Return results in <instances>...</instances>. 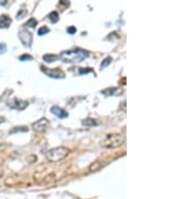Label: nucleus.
Wrapping results in <instances>:
<instances>
[{
  "mask_svg": "<svg viewBox=\"0 0 181 199\" xmlns=\"http://www.w3.org/2000/svg\"><path fill=\"white\" fill-rule=\"evenodd\" d=\"M19 39L22 42V44L26 47H29L32 43V34L30 33L28 30L26 29H21L18 33Z\"/></svg>",
  "mask_w": 181,
  "mask_h": 199,
  "instance_id": "5",
  "label": "nucleus"
},
{
  "mask_svg": "<svg viewBox=\"0 0 181 199\" xmlns=\"http://www.w3.org/2000/svg\"><path fill=\"white\" fill-rule=\"evenodd\" d=\"M28 131V129H27V127H24V126H22V127H15V128H13L11 131L9 132V134H14V133H16V132H27Z\"/></svg>",
  "mask_w": 181,
  "mask_h": 199,
  "instance_id": "14",
  "label": "nucleus"
},
{
  "mask_svg": "<svg viewBox=\"0 0 181 199\" xmlns=\"http://www.w3.org/2000/svg\"><path fill=\"white\" fill-rule=\"evenodd\" d=\"M36 25H37V20L34 19V18H30L29 20L25 23V26H27V27H31V28H34Z\"/></svg>",
  "mask_w": 181,
  "mask_h": 199,
  "instance_id": "15",
  "label": "nucleus"
},
{
  "mask_svg": "<svg viewBox=\"0 0 181 199\" xmlns=\"http://www.w3.org/2000/svg\"><path fill=\"white\" fill-rule=\"evenodd\" d=\"M26 14V10H24V9H21L20 11H19L18 13H17V18H23V16H24V15Z\"/></svg>",
  "mask_w": 181,
  "mask_h": 199,
  "instance_id": "23",
  "label": "nucleus"
},
{
  "mask_svg": "<svg viewBox=\"0 0 181 199\" xmlns=\"http://www.w3.org/2000/svg\"><path fill=\"white\" fill-rule=\"evenodd\" d=\"M40 69L45 73L46 76H51L52 78H64L65 75L62 71L60 69H47L45 67H41Z\"/></svg>",
  "mask_w": 181,
  "mask_h": 199,
  "instance_id": "4",
  "label": "nucleus"
},
{
  "mask_svg": "<svg viewBox=\"0 0 181 199\" xmlns=\"http://www.w3.org/2000/svg\"><path fill=\"white\" fill-rule=\"evenodd\" d=\"M67 33H69V34H75L76 32H77V28H76L75 26H69V27H67Z\"/></svg>",
  "mask_w": 181,
  "mask_h": 199,
  "instance_id": "22",
  "label": "nucleus"
},
{
  "mask_svg": "<svg viewBox=\"0 0 181 199\" xmlns=\"http://www.w3.org/2000/svg\"><path fill=\"white\" fill-rule=\"evenodd\" d=\"M4 120H5V119H4L3 117H0V123H3Z\"/></svg>",
  "mask_w": 181,
  "mask_h": 199,
  "instance_id": "25",
  "label": "nucleus"
},
{
  "mask_svg": "<svg viewBox=\"0 0 181 199\" xmlns=\"http://www.w3.org/2000/svg\"><path fill=\"white\" fill-rule=\"evenodd\" d=\"M6 3H7V1H6V0H3V1H1V0H0V5H5Z\"/></svg>",
  "mask_w": 181,
  "mask_h": 199,
  "instance_id": "24",
  "label": "nucleus"
},
{
  "mask_svg": "<svg viewBox=\"0 0 181 199\" xmlns=\"http://www.w3.org/2000/svg\"><path fill=\"white\" fill-rule=\"evenodd\" d=\"M93 73V69H89V67H87V69H78V73H80V75H87V73Z\"/></svg>",
  "mask_w": 181,
  "mask_h": 199,
  "instance_id": "20",
  "label": "nucleus"
},
{
  "mask_svg": "<svg viewBox=\"0 0 181 199\" xmlns=\"http://www.w3.org/2000/svg\"><path fill=\"white\" fill-rule=\"evenodd\" d=\"M49 120L45 119V118H42V119L38 120V121H36L35 123L32 124V128H33L36 132H42V131H44L45 129L49 127Z\"/></svg>",
  "mask_w": 181,
  "mask_h": 199,
  "instance_id": "6",
  "label": "nucleus"
},
{
  "mask_svg": "<svg viewBox=\"0 0 181 199\" xmlns=\"http://www.w3.org/2000/svg\"><path fill=\"white\" fill-rule=\"evenodd\" d=\"M83 126H87V127H95V126H98L99 125V122L97 121V120H94V119H91V118H88V119L84 120V121L82 122Z\"/></svg>",
  "mask_w": 181,
  "mask_h": 199,
  "instance_id": "11",
  "label": "nucleus"
},
{
  "mask_svg": "<svg viewBox=\"0 0 181 199\" xmlns=\"http://www.w3.org/2000/svg\"><path fill=\"white\" fill-rule=\"evenodd\" d=\"M112 62V58L111 56H108V58H106L105 60L102 62L101 63V65H102V67H108V65H110V63Z\"/></svg>",
  "mask_w": 181,
  "mask_h": 199,
  "instance_id": "18",
  "label": "nucleus"
},
{
  "mask_svg": "<svg viewBox=\"0 0 181 199\" xmlns=\"http://www.w3.org/2000/svg\"><path fill=\"white\" fill-rule=\"evenodd\" d=\"M71 150L64 146L52 148L46 153V159L49 162H60L69 156Z\"/></svg>",
  "mask_w": 181,
  "mask_h": 199,
  "instance_id": "3",
  "label": "nucleus"
},
{
  "mask_svg": "<svg viewBox=\"0 0 181 199\" xmlns=\"http://www.w3.org/2000/svg\"><path fill=\"white\" fill-rule=\"evenodd\" d=\"M49 28L47 27V26H42V27H40L38 29V35H44V34L49 33Z\"/></svg>",
  "mask_w": 181,
  "mask_h": 199,
  "instance_id": "17",
  "label": "nucleus"
},
{
  "mask_svg": "<svg viewBox=\"0 0 181 199\" xmlns=\"http://www.w3.org/2000/svg\"><path fill=\"white\" fill-rule=\"evenodd\" d=\"M51 112L54 116L60 118V119H64V118H67V116H69L67 112H65L64 109H62L58 106H52L51 108Z\"/></svg>",
  "mask_w": 181,
  "mask_h": 199,
  "instance_id": "8",
  "label": "nucleus"
},
{
  "mask_svg": "<svg viewBox=\"0 0 181 199\" xmlns=\"http://www.w3.org/2000/svg\"><path fill=\"white\" fill-rule=\"evenodd\" d=\"M125 143V137L121 134H110L106 136L101 141L100 145L102 148H107V149H113V148H118Z\"/></svg>",
  "mask_w": 181,
  "mask_h": 199,
  "instance_id": "2",
  "label": "nucleus"
},
{
  "mask_svg": "<svg viewBox=\"0 0 181 199\" xmlns=\"http://www.w3.org/2000/svg\"><path fill=\"white\" fill-rule=\"evenodd\" d=\"M122 91L117 87H110V89H106L104 91H102V94L106 96H113V95H119L121 94Z\"/></svg>",
  "mask_w": 181,
  "mask_h": 199,
  "instance_id": "10",
  "label": "nucleus"
},
{
  "mask_svg": "<svg viewBox=\"0 0 181 199\" xmlns=\"http://www.w3.org/2000/svg\"><path fill=\"white\" fill-rule=\"evenodd\" d=\"M89 55H90V52L88 50L82 49H74L62 51L60 55V58L64 60V62L78 63L85 60L87 58H89Z\"/></svg>",
  "mask_w": 181,
  "mask_h": 199,
  "instance_id": "1",
  "label": "nucleus"
},
{
  "mask_svg": "<svg viewBox=\"0 0 181 199\" xmlns=\"http://www.w3.org/2000/svg\"><path fill=\"white\" fill-rule=\"evenodd\" d=\"M7 49V46H6V43L4 42H0V54L4 53Z\"/></svg>",
  "mask_w": 181,
  "mask_h": 199,
  "instance_id": "21",
  "label": "nucleus"
},
{
  "mask_svg": "<svg viewBox=\"0 0 181 199\" xmlns=\"http://www.w3.org/2000/svg\"><path fill=\"white\" fill-rule=\"evenodd\" d=\"M12 20L8 15L3 14L0 16V27L1 28H8L11 24Z\"/></svg>",
  "mask_w": 181,
  "mask_h": 199,
  "instance_id": "9",
  "label": "nucleus"
},
{
  "mask_svg": "<svg viewBox=\"0 0 181 199\" xmlns=\"http://www.w3.org/2000/svg\"><path fill=\"white\" fill-rule=\"evenodd\" d=\"M60 58V56L56 54H44L43 55V60L46 62H53L55 60H58Z\"/></svg>",
  "mask_w": 181,
  "mask_h": 199,
  "instance_id": "12",
  "label": "nucleus"
},
{
  "mask_svg": "<svg viewBox=\"0 0 181 199\" xmlns=\"http://www.w3.org/2000/svg\"><path fill=\"white\" fill-rule=\"evenodd\" d=\"M100 163L101 162H99V161H96V162H94L93 164L90 166V169H91V171H97V170H99L100 168H102L103 166L102 165H100Z\"/></svg>",
  "mask_w": 181,
  "mask_h": 199,
  "instance_id": "16",
  "label": "nucleus"
},
{
  "mask_svg": "<svg viewBox=\"0 0 181 199\" xmlns=\"http://www.w3.org/2000/svg\"><path fill=\"white\" fill-rule=\"evenodd\" d=\"M19 60H21V62H24V60H33V58H32L30 54H21L20 56H19Z\"/></svg>",
  "mask_w": 181,
  "mask_h": 199,
  "instance_id": "19",
  "label": "nucleus"
},
{
  "mask_svg": "<svg viewBox=\"0 0 181 199\" xmlns=\"http://www.w3.org/2000/svg\"><path fill=\"white\" fill-rule=\"evenodd\" d=\"M49 18L52 23H56L58 21V19H60V15H58V13L56 11H52L51 14L49 15Z\"/></svg>",
  "mask_w": 181,
  "mask_h": 199,
  "instance_id": "13",
  "label": "nucleus"
},
{
  "mask_svg": "<svg viewBox=\"0 0 181 199\" xmlns=\"http://www.w3.org/2000/svg\"><path fill=\"white\" fill-rule=\"evenodd\" d=\"M8 105H9L10 108L16 109V110H23V109H25L26 107L28 106V103L25 102V101H22V100L13 99L12 101H10V102L8 103Z\"/></svg>",
  "mask_w": 181,
  "mask_h": 199,
  "instance_id": "7",
  "label": "nucleus"
}]
</instances>
